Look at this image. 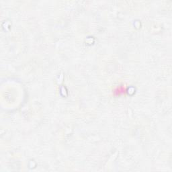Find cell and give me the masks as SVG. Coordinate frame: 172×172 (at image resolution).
<instances>
[{"instance_id": "cell-1", "label": "cell", "mask_w": 172, "mask_h": 172, "mask_svg": "<svg viewBox=\"0 0 172 172\" xmlns=\"http://www.w3.org/2000/svg\"><path fill=\"white\" fill-rule=\"evenodd\" d=\"M125 88L123 86H120L118 87L116 89L114 90V93H115L116 95H121V94H123L125 93Z\"/></svg>"}]
</instances>
